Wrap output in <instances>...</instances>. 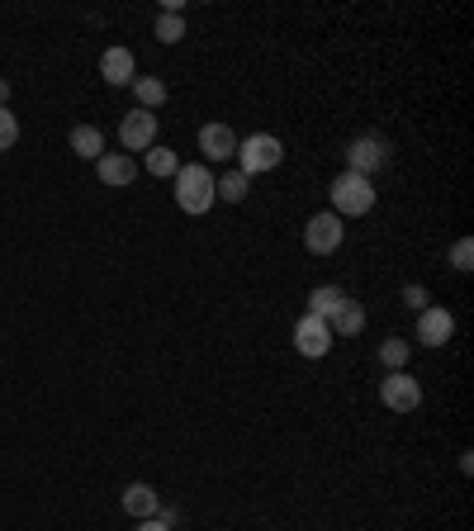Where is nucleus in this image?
Wrapping results in <instances>:
<instances>
[{"label": "nucleus", "mask_w": 474, "mask_h": 531, "mask_svg": "<svg viewBox=\"0 0 474 531\" xmlns=\"http://www.w3.org/2000/svg\"><path fill=\"white\" fill-rule=\"evenodd\" d=\"M171 181H176V204H181V214H195V219H200V214H209L214 200H219V195H214V171L204 162L181 166Z\"/></svg>", "instance_id": "1"}, {"label": "nucleus", "mask_w": 474, "mask_h": 531, "mask_svg": "<svg viewBox=\"0 0 474 531\" xmlns=\"http://www.w3.org/2000/svg\"><path fill=\"white\" fill-rule=\"evenodd\" d=\"M375 209V185L370 176H356V171H342L332 176V214L347 223V219H361Z\"/></svg>", "instance_id": "2"}, {"label": "nucleus", "mask_w": 474, "mask_h": 531, "mask_svg": "<svg viewBox=\"0 0 474 531\" xmlns=\"http://www.w3.org/2000/svg\"><path fill=\"white\" fill-rule=\"evenodd\" d=\"M237 171L252 181V176H261V171H275V166L285 162V143L275 138V133H252V138H242L237 143Z\"/></svg>", "instance_id": "3"}, {"label": "nucleus", "mask_w": 474, "mask_h": 531, "mask_svg": "<svg viewBox=\"0 0 474 531\" xmlns=\"http://www.w3.org/2000/svg\"><path fill=\"white\" fill-rule=\"evenodd\" d=\"M380 403L389 413H418L422 408V385L408 370H389L380 380Z\"/></svg>", "instance_id": "4"}, {"label": "nucleus", "mask_w": 474, "mask_h": 531, "mask_svg": "<svg viewBox=\"0 0 474 531\" xmlns=\"http://www.w3.org/2000/svg\"><path fill=\"white\" fill-rule=\"evenodd\" d=\"M342 238H347V223L337 219L332 209H323V214H313V219L304 223V247H309L313 257H332V252L342 247Z\"/></svg>", "instance_id": "5"}, {"label": "nucleus", "mask_w": 474, "mask_h": 531, "mask_svg": "<svg viewBox=\"0 0 474 531\" xmlns=\"http://www.w3.org/2000/svg\"><path fill=\"white\" fill-rule=\"evenodd\" d=\"M294 351H299V356H309V361L328 356V351H332V328L323 323V318L304 313V318L294 323Z\"/></svg>", "instance_id": "6"}, {"label": "nucleus", "mask_w": 474, "mask_h": 531, "mask_svg": "<svg viewBox=\"0 0 474 531\" xmlns=\"http://www.w3.org/2000/svg\"><path fill=\"white\" fill-rule=\"evenodd\" d=\"M456 337V313L441 309V304H427L418 313V342L422 347H446Z\"/></svg>", "instance_id": "7"}, {"label": "nucleus", "mask_w": 474, "mask_h": 531, "mask_svg": "<svg viewBox=\"0 0 474 531\" xmlns=\"http://www.w3.org/2000/svg\"><path fill=\"white\" fill-rule=\"evenodd\" d=\"M384 162H389V143L375 138V133H365L347 147V171H356V176H375Z\"/></svg>", "instance_id": "8"}, {"label": "nucleus", "mask_w": 474, "mask_h": 531, "mask_svg": "<svg viewBox=\"0 0 474 531\" xmlns=\"http://www.w3.org/2000/svg\"><path fill=\"white\" fill-rule=\"evenodd\" d=\"M119 143H124V152H147V147H157V114H147V110L124 114Z\"/></svg>", "instance_id": "9"}, {"label": "nucleus", "mask_w": 474, "mask_h": 531, "mask_svg": "<svg viewBox=\"0 0 474 531\" xmlns=\"http://www.w3.org/2000/svg\"><path fill=\"white\" fill-rule=\"evenodd\" d=\"M95 176H100V185H110V190H124V185L138 181V162L128 152H105L95 162Z\"/></svg>", "instance_id": "10"}, {"label": "nucleus", "mask_w": 474, "mask_h": 531, "mask_svg": "<svg viewBox=\"0 0 474 531\" xmlns=\"http://www.w3.org/2000/svg\"><path fill=\"white\" fill-rule=\"evenodd\" d=\"M200 152L209 157V162H228V157H237V133L228 129V124H204L200 129Z\"/></svg>", "instance_id": "11"}, {"label": "nucleus", "mask_w": 474, "mask_h": 531, "mask_svg": "<svg viewBox=\"0 0 474 531\" xmlns=\"http://www.w3.org/2000/svg\"><path fill=\"white\" fill-rule=\"evenodd\" d=\"M100 76H105V86H133V76H138L133 53H128V48H105V57H100Z\"/></svg>", "instance_id": "12"}, {"label": "nucleus", "mask_w": 474, "mask_h": 531, "mask_svg": "<svg viewBox=\"0 0 474 531\" xmlns=\"http://www.w3.org/2000/svg\"><path fill=\"white\" fill-rule=\"evenodd\" d=\"M157 508H162V498H157V489H152V484H128V489H124V513L133 517V522L157 517Z\"/></svg>", "instance_id": "13"}, {"label": "nucleus", "mask_w": 474, "mask_h": 531, "mask_svg": "<svg viewBox=\"0 0 474 531\" xmlns=\"http://www.w3.org/2000/svg\"><path fill=\"white\" fill-rule=\"evenodd\" d=\"M72 152L81 162H100L105 157V133L95 129V124H76L72 129Z\"/></svg>", "instance_id": "14"}, {"label": "nucleus", "mask_w": 474, "mask_h": 531, "mask_svg": "<svg viewBox=\"0 0 474 531\" xmlns=\"http://www.w3.org/2000/svg\"><path fill=\"white\" fill-rule=\"evenodd\" d=\"M328 328H332V337H356L365 328V309L356 299H342V309L328 318Z\"/></svg>", "instance_id": "15"}, {"label": "nucleus", "mask_w": 474, "mask_h": 531, "mask_svg": "<svg viewBox=\"0 0 474 531\" xmlns=\"http://www.w3.org/2000/svg\"><path fill=\"white\" fill-rule=\"evenodd\" d=\"M133 95H138V110H162L166 105V81L162 76H133Z\"/></svg>", "instance_id": "16"}, {"label": "nucleus", "mask_w": 474, "mask_h": 531, "mask_svg": "<svg viewBox=\"0 0 474 531\" xmlns=\"http://www.w3.org/2000/svg\"><path fill=\"white\" fill-rule=\"evenodd\" d=\"M342 299H347V290H337V285H318V290H309V313L328 323L332 313L342 309Z\"/></svg>", "instance_id": "17"}, {"label": "nucleus", "mask_w": 474, "mask_h": 531, "mask_svg": "<svg viewBox=\"0 0 474 531\" xmlns=\"http://www.w3.org/2000/svg\"><path fill=\"white\" fill-rule=\"evenodd\" d=\"M247 190H252V181H247L242 171H228V176H214V195H219L223 204H242V200H247Z\"/></svg>", "instance_id": "18"}, {"label": "nucleus", "mask_w": 474, "mask_h": 531, "mask_svg": "<svg viewBox=\"0 0 474 531\" xmlns=\"http://www.w3.org/2000/svg\"><path fill=\"white\" fill-rule=\"evenodd\" d=\"M408 351H413L408 337H384L380 342V366L384 370H408Z\"/></svg>", "instance_id": "19"}, {"label": "nucleus", "mask_w": 474, "mask_h": 531, "mask_svg": "<svg viewBox=\"0 0 474 531\" xmlns=\"http://www.w3.org/2000/svg\"><path fill=\"white\" fill-rule=\"evenodd\" d=\"M181 171V157L171 152V147H147V176H176Z\"/></svg>", "instance_id": "20"}, {"label": "nucleus", "mask_w": 474, "mask_h": 531, "mask_svg": "<svg viewBox=\"0 0 474 531\" xmlns=\"http://www.w3.org/2000/svg\"><path fill=\"white\" fill-rule=\"evenodd\" d=\"M152 34L162 38V43H181V38H185V15H166V10H162Z\"/></svg>", "instance_id": "21"}, {"label": "nucleus", "mask_w": 474, "mask_h": 531, "mask_svg": "<svg viewBox=\"0 0 474 531\" xmlns=\"http://www.w3.org/2000/svg\"><path fill=\"white\" fill-rule=\"evenodd\" d=\"M15 143H19V119L0 105V152H10Z\"/></svg>", "instance_id": "22"}, {"label": "nucleus", "mask_w": 474, "mask_h": 531, "mask_svg": "<svg viewBox=\"0 0 474 531\" xmlns=\"http://www.w3.org/2000/svg\"><path fill=\"white\" fill-rule=\"evenodd\" d=\"M451 266H456L460 275L474 271V242H470V238H460L456 247H451Z\"/></svg>", "instance_id": "23"}, {"label": "nucleus", "mask_w": 474, "mask_h": 531, "mask_svg": "<svg viewBox=\"0 0 474 531\" xmlns=\"http://www.w3.org/2000/svg\"><path fill=\"white\" fill-rule=\"evenodd\" d=\"M403 304H413V309H427V304H432V294L422 290V285H403Z\"/></svg>", "instance_id": "24"}, {"label": "nucleus", "mask_w": 474, "mask_h": 531, "mask_svg": "<svg viewBox=\"0 0 474 531\" xmlns=\"http://www.w3.org/2000/svg\"><path fill=\"white\" fill-rule=\"evenodd\" d=\"M133 531H171V527H166V522H157V517H147V522H138Z\"/></svg>", "instance_id": "25"}, {"label": "nucleus", "mask_w": 474, "mask_h": 531, "mask_svg": "<svg viewBox=\"0 0 474 531\" xmlns=\"http://www.w3.org/2000/svg\"><path fill=\"white\" fill-rule=\"evenodd\" d=\"M5 100H10V81H0V105H5Z\"/></svg>", "instance_id": "26"}]
</instances>
